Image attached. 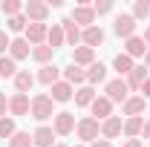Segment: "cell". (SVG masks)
Here are the masks:
<instances>
[{"mask_svg": "<svg viewBox=\"0 0 150 147\" xmlns=\"http://www.w3.org/2000/svg\"><path fill=\"white\" fill-rule=\"evenodd\" d=\"M104 78H107V66H104L101 61H95L93 66H87V84H90V87H93V84H101Z\"/></svg>", "mask_w": 150, "mask_h": 147, "instance_id": "25", "label": "cell"}, {"mask_svg": "<svg viewBox=\"0 0 150 147\" xmlns=\"http://www.w3.org/2000/svg\"><path fill=\"white\" fill-rule=\"evenodd\" d=\"M23 15H26L29 23H46V18H49V3L29 0V3H23Z\"/></svg>", "mask_w": 150, "mask_h": 147, "instance_id": "3", "label": "cell"}, {"mask_svg": "<svg viewBox=\"0 0 150 147\" xmlns=\"http://www.w3.org/2000/svg\"><path fill=\"white\" fill-rule=\"evenodd\" d=\"M133 66H136V64H133V58H130V55H124V52H118V55L112 58V69L118 72V78H121V75H130Z\"/></svg>", "mask_w": 150, "mask_h": 147, "instance_id": "24", "label": "cell"}, {"mask_svg": "<svg viewBox=\"0 0 150 147\" xmlns=\"http://www.w3.org/2000/svg\"><path fill=\"white\" fill-rule=\"evenodd\" d=\"M6 110H9V98H6V95L0 92V118L6 115Z\"/></svg>", "mask_w": 150, "mask_h": 147, "instance_id": "38", "label": "cell"}, {"mask_svg": "<svg viewBox=\"0 0 150 147\" xmlns=\"http://www.w3.org/2000/svg\"><path fill=\"white\" fill-rule=\"evenodd\" d=\"M133 18L136 20L150 18V0H136V3H133Z\"/></svg>", "mask_w": 150, "mask_h": 147, "instance_id": "33", "label": "cell"}, {"mask_svg": "<svg viewBox=\"0 0 150 147\" xmlns=\"http://www.w3.org/2000/svg\"><path fill=\"white\" fill-rule=\"evenodd\" d=\"M121 147H142V139H127Z\"/></svg>", "mask_w": 150, "mask_h": 147, "instance_id": "40", "label": "cell"}, {"mask_svg": "<svg viewBox=\"0 0 150 147\" xmlns=\"http://www.w3.org/2000/svg\"><path fill=\"white\" fill-rule=\"evenodd\" d=\"M32 110V98L29 95H23V92H15L12 98H9V112L18 118V115H29Z\"/></svg>", "mask_w": 150, "mask_h": 147, "instance_id": "9", "label": "cell"}, {"mask_svg": "<svg viewBox=\"0 0 150 147\" xmlns=\"http://www.w3.org/2000/svg\"><path fill=\"white\" fill-rule=\"evenodd\" d=\"M142 127H144V118H127L121 133H124L127 139H136V136H142Z\"/></svg>", "mask_w": 150, "mask_h": 147, "instance_id": "29", "label": "cell"}, {"mask_svg": "<svg viewBox=\"0 0 150 147\" xmlns=\"http://www.w3.org/2000/svg\"><path fill=\"white\" fill-rule=\"evenodd\" d=\"M32 141H35V147H55V130L46 127V124H40V127L32 133Z\"/></svg>", "mask_w": 150, "mask_h": 147, "instance_id": "14", "label": "cell"}, {"mask_svg": "<svg viewBox=\"0 0 150 147\" xmlns=\"http://www.w3.org/2000/svg\"><path fill=\"white\" fill-rule=\"evenodd\" d=\"M46 32H49L46 23H29V26H26V40H29V46L46 43Z\"/></svg>", "mask_w": 150, "mask_h": 147, "instance_id": "10", "label": "cell"}, {"mask_svg": "<svg viewBox=\"0 0 150 147\" xmlns=\"http://www.w3.org/2000/svg\"><path fill=\"white\" fill-rule=\"evenodd\" d=\"M0 9H3V15H6V18H15V15L23 12V3H20V0H3V6H0Z\"/></svg>", "mask_w": 150, "mask_h": 147, "instance_id": "34", "label": "cell"}, {"mask_svg": "<svg viewBox=\"0 0 150 147\" xmlns=\"http://www.w3.org/2000/svg\"><path fill=\"white\" fill-rule=\"evenodd\" d=\"M35 87V75L29 72V69H18L15 75V92H23V95H29V90Z\"/></svg>", "mask_w": 150, "mask_h": 147, "instance_id": "18", "label": "cell"}, {"mask_svg": "<svg viewBox=\"0 0 150 147\" xmlns=\"http://www.w3.org/2000/svg\"><path fill=\"white\" fill-rule=\"evenodd\" d=\"M75 115L72 112H55V118H52V130H55V136H69L75 130Z\"/></svg>", "mask_w": 150, "mask_h": 147, "instance_id": "6", "label": "cell"}, {"mask_svg": "<svg viewBox=\"0 0 150 147\" xmlns=\"http://www.w3.org/2000/svg\"><path fill=\"white\" fill-rule=\"evenodd\" d=\"M93 101H95V90L90 87V84L75 90V107H90Z\"/></svg>", "mask_w": 150, "mask_h": 147, "instance_id": "27", "label": "cell"}, {"mask_svg": "<svg viewBox=\"0 0 150 147\" xmlns=\"http://www.w3.org/2000/svg\"><path fill=\"white\" fill-rule=\"evenodd\" d=\"M144 52H147V43H144L139 35L127 37V43H124V55H130V58H144Z\"/></svg>", "mask_w": 150, "mask_h": 147, "instance_id": "19", "label": "cell"}, {"mask_svg": "<svg viewBox=\"0 0 150 147\" xmlns=\"http://www.w3.org/2000/svg\"><path fill=\"white\" fill-rule=\"evenodd\" d=\"M46 43L52 46V49H58V46H64L67 43V37H64V29H61V23H55L49 32H46Z\"/></svg>", "mask_w": 150, "mask_h": 147, "instance_id": "28", "label": "cell"}, {"mask_svg": "<svg viewBox=\"0 0 150 147\" xmlns=\"http://www.w3.org/2000/svg\"><path fill=\"white\" fill-rule=\"evenodd\" d=\"M142 136H144V139H150V118H144V127H142Z\"/></svg>", "mask_w": 150, "mask_h": 147, "instance_id": "41", "label": "cell"}, {"mask_svg": "<svg viewBox=\"0 0 150 147\" xmlns=\"http://www.w3.org/2000/svg\"><path fill=\"white\" fill-rule=\"evenodd\" d=\"M90 147H112V144H110V141H107V139H101V141H93V144H90Z\"/></svg>", "mask_w": 150, "mask_h": 147, "instance_id": "42", "label": "cell"}, {"mask_svg": "<svg viewBox=\"0 0 150 147\" xmlns=\"http://www.w3.org/2000/svg\"><path fill=\"white\" fill-rule=\"evenodd\" d=\"M107 98H110V101H121V104H124V101H127V98H130V95H127V81H124V78H112V81H107Z\"/></svg>", "mask_w": 150, "mask_h": 147, "instance_id": "7", "label": "cell"}, {"mask_svg": "<svg viewBox=\"0 0 150 147\" xmlns=\"http://www.w3.org/2000/svg\"><path fill=\"white\" fill-rule=\"evenodd\" d=\"M9 147H35V141H32V136H29L26 130H18V133L9 139Z\"/></svg>", "mask_w": 150, "mask_h": 147, "instance_id": "30", "label": "cell"}, {"mask_svg": "<svg viewBox=\"0 0 150 147\" xmlns=\"http://www.w3.org/2000/svg\"><path fill=\"white\" fill-rule=\"evenodd\" d=\"M144 110H147V101H144L142 95H130V98L124 101V115H127V118H142Z\"/></svg>", "mask_w": 150, "mask_h": 147, "instance_id": "12", "label": "cell"}, {"mask_svg": "<svg viewBox=\"0 0 150 147\" xmlns=\"http://www.w3.org/2000/svg\"><path fill=\"white\" fill-rule=\"evenodd\" d=\"M81 43H84V46H90V49L101 46V43H104V29H101V26H90V29H81Z\"/></svg>", "mask_w": 150, "mask_h": 147, "instance_id": "13", "label": "cell"}, {"mask_svg": "<svg viewBox=\"0 0 150 147\" xmlns=\"http://www.w3.org/2000/svg\"><path fill=\"white\" fill-rule=\"evenodd\" d=\"M72 64L75 66H93L95 64V49H90V46H75V52H72Z\"/></svg>", "mask_w": 150, "mask_h": 147, "instance_id": "16", "label": "cell"}, {"mask_svg": "<svg viewBox=\"0 0 150 147\" xmlns=\"http://www.w3.org/2000/svg\"><path fill=\"white\" fill-rule=\"evenodd\" d=\"M142 98H144V101L150 98V78L144 81V84H142Z\"/></svg>", "mask_w": 150, "mask_h": 147, "instance_id": "39", "label": "cell"}, {"mask_svg": "<svg viewBox=\"0 0 150 147\" xmlns=\"http://www.w3.org/2000/svg\"><path fill=\"white\" fill-rule=\"evenodd\" d=\"M121 130H124V124H121V118L118 115H110L107 121H101V136L110 141V139H118L121 136Z\"/></svg>", "mask_w": 150, "mask_h": 147, "instance_id": "15", "label": "cell"}, {"mask_svg": "<svg viewBox=\"0 0 150 147\" xmlns=\"http://www.w3.org/2000/svg\"><path fill=\"white\" fill-rule=\"evenodd\" d=\"M58 75H61V66H55V64H46V66H40L38 81H40V84H46V87H52V84H58Z\"/></svg>", "mask_w": 150, "mask_h": 147, "instance_id": "21", "label": "cell"}, {"mask_svg": "<svg viewBox=\"0 0 150 147\" xmlns=\"http://www.w3.org/2000/svg\"><path fill=\"white\" fill-rule=\"evenodd\" d=\"M55 147H67V144H55Z\"/></svg>", "mask_w": 150, "mask_h": 147, "instance_id": "45", "label": "cell"}, {"mask_svg": "<svg viewBox=\"0 0 150 147\" xmlns=\"http://www.w3.org/2000/svg\"><path fill=\"white\" fill-rule=\"evenodd\" d=\"M15 75H18V64L9 55H3L0 58V78H15Z\"/></svg>", "mask_w": 150, "mask_h": 147, "instance_id": "31", "label": "cell"}, {"mask_svg": "<svg viewBox=\"0 0 150 147\" xmlns=\"http://www.w3.org/2000/svg\"><path fill=\"white\" fill-rule=\"evenodd\" d=\"M6 26H9V32H26L29 20H26V15L20 12V15H15V18H9V20H6Z\"/></svg>", "mask_w": 150, "mask_h": 147, "instance_id": "32", "label": "cell"}, {"mask_svg": "<svg viewBox=\"0 0 150 147\" xmlns=\"http://www.w3.org/2000/svg\"><path fill=\"white\" fill-rule=\"evenodd\" d=\"M9 43H12V40H9V35H6V32H0V58L6 55V49H9Z\"/></svg>", "mask_w": 150, "mask_h": 147, "instance_id": "37", "label": "cell"}, {"mask_svg": "<svg viewBox=\"0 0 150 147\" xmlns=\"http://www.w3.org/2000/svg\"><path fill=\"white\" fill-rule=\"evenodd\" d=\"M15 133H18L15 118H6V115H3V118H0V139H12Z\"/></svg>", "mask_w": 150, "mask_h": 147, "instance_id": "35", "label": "cell"}, {"mask_svg": "<svg viewBox=\"0 0 150 147\" xmlns=\"http://www.w3.org/2000/svg\"><path fill=\"white\" fill-rule=\"evenodd\" d=\"M75 133H78V139L81 141H87V144H93L98 141V133H101V121H95L93 115H84L78 124H75Z\"/></svg>", "mask_w": 150, "mask_h": 147, "instance_id": "1", "label": "cell"}, {"mask_svg": "<svg viewBox=\"0 0 150 147\" xmlns=\"http://www.w3.org/2000/svg\"><path fill=\"white\" fill-rule=\"evenodd\" d=\"M61 29H64V37H67V43H69V46L81 43V29H78V26H75L69 18H67V20H61Z\"/></svg>", "mask_w": 150, "mask_h": 147, "instance_id": "26", "label": "cell"}, {"mask_svg": "<svg viewBox=\"0 0 150 147\" xmlns=\"http://www.w3.org/2000/svg\"><path fill=\"white\" fill-rule=\"evenodd\" d=\"M124 81H127V90H142V84L147 81V66H144V64H142V66L136 64V66L130 69V75H127Z\"/></svg>", "mask_w": 150, "mask_h": 147, "instance_id": "17", "label": "cell"}, {"mask_svg": "<svg viewBox=\"0 0 150 147\" xmlns=\"http://www.w3.org/2000/svg\"><path fill=\"white\" fill-rule=\"evenodd\" d=\"M144 66L150 69V46H147V52H144Z\"/></svg>", "mask_w": 150, "mask_h": 147, "instance_id": "44", "label": "cell"}, {"mask_svg": "<svg viewBox=\"0 0 150 147\" xmlns=\"http://www.w3.org/2000/svg\"><path fill=\"white\" fill-rule=\"evenodd\" d=\"M61 72H64V81H67V84H84V81H87V69H81V66H75V64L64 66Z\"/></svg>", "mask_w": 150, "mask_h": 147, "instance_id": "22", "label": "cell"}, {"mask_svg": "<svg viewBox=\"0 0 150 147\" xmlns=\"http://www.w3.org/2000/svg\"><path fill=\"white\" fill-rule=\"evenodd\" d=\"M90 110H93V118L95 121H107L112 115V101L107 95H95V101L90 104Z\"/></svg>", "mask_w": 150, "mask_h": 147, "instance_id": "8", "label": "cell"}, {"mask_svg": "<svg viewBox=\"0 0 150 147\" xmlns=\"http://www.w3.org/2000/svg\"><path fill=\"white\" fill-rule=\"evenodd\" d=\"M32 55V46H29V40L26 37H15L12 43H9V58L18 64V61H23V58Z\"/></svg>", "mask_w": 150, "mask_h": 147, "instance_id": "11", "label": "cell"}, {"mask_svg": "<svg viewBox=\"0 0 150 147\" xmlns=\"http://www.w3.org/2000/svg\"><path fill=\"white\" fill-rule=\"evenodd\" d=\"M69 20H72L78 29H90V26H95V12H93V6L78 3V6L72 9V15H69Z\"/></svg>", "mask_w": 150, "mask_h": 147, "instance_id": "4", "label": "cell"}, {"mask_svg": "<svg viewBox=\"0 0 150 147\" xmlns=\"http://www.w3.org/2000/svg\"><path fill=\"white\" fill-rule=\"evenodd\" d=\"M78 147H84V144H78Z\"/></svg>", "mask_w": 150, "mask_h": 147, "instance_id": "46", "label": "cell"}, {"mask_svg": "<svg viewBox=\"0 0 150 147\" xmlns=\"http://www.w3.org/2000/svg\"><path fill=\"white\" fill-rule=\"evenodd\" d=\"M136 26H139V20L133 18V15H118L115 23H112V32H115L118 37H124V40H127V37L136 35Z\"/></svg>", "mask_w": 150, "mask_h": 147, "instance_id": "5", "label": "cell"}, {"mask_svg": "<svg viewBox=\"0 0 150 147\" xmlns=\"http://www.w3.org/2000/svg\"><path fill=\"white\" fill-rule=\"evenodd\" d=\"M142 40H144V43H147V46H150V26H147V29H144V35H142Z\"/></svg>", "mask_w": 150, "mask_h": 147, "instance_id": "43", "label": "cell"}, {"mask_svg": "<svg viewBox=\"0 0 150 147\" xmlns=\"http://www.w3.org/2000/svg\"><path fill=\"white\" fill-rule=\"evenodd\" d=\"M93 12H95V18H98V15H110V12H112V3H110V0H101V3H95V6H93Z\"/></svg>", "mask_w": 150, "mask_h": 147, "instance_id": "36", "label": "cell"}, {"mask_svg": "<svg viewBox=\"0 0 150 147\" xmlns=\"http://www.w3.org/2000/svg\"><path fill=\"white\" fill-rule=\"evenodd\" d=\"M32 118L38 121H46V118H55V101L49 98V95H35L32 98Z\"/></svg>", "mask_w": 150, "mask_h": 147, "instance_id": "2", "label": "cell"}, {"mask_svg": "<svg viewBox=\"0 0 150 147\" xmlns=\"http://www.w3.org/2000/svg\"><path fill=\"white\" fill-rule=\"evenodd\" d=\"M52 55H55V49H52L49 43H40V46H32V61H38L40 66L52 64Z\"/></svg>", "mask_w": 150, "mask_h": 147, "instance_id": "20", "label": "cell"}, {"mask_svg": "<svg viewBox=\"0 0 150 147\" xmlns=\"http://www.w3.org/2000/svg\"><path fill=\"white\" fill-rule=\"evenodd\" d=\"M49 90H52V95H49L52 101H69V98H72V84H67V81H58Z\"/></svg>", "mask_w": 150, "mask_h": 147, "instance_id": "23", "label": "cell"}]
</instances>
